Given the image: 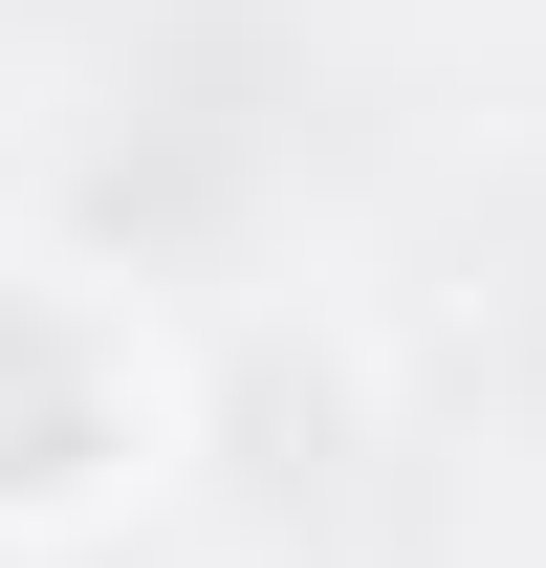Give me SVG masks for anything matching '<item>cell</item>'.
<instances>
[{
	"label": "cell",
	"instance_id": "1",
	"mask_svg": "<svg viewBox=\"0 0 546 568\" xmlns=\"http://www.w3.org/2000/svg\"><path fill=\"white\" fill-rule=\"evenodd\" d=\"M110 459H132V394H110V351H88L67 306H0V503H22V525H67Z\"/></svg>",
	"mask_w": 546,
	"mask_h": 568
}]
</instances>
